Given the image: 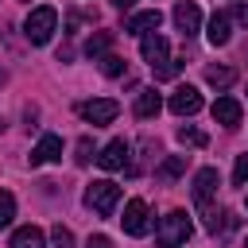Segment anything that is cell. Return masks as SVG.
<instances>
[{
  "label": "cell",
  "instance_id": "15",
  "mask_svg": "<svg viewBox=\"0 0 248 248\" xmlns=\"http://www.w3.org/2000/svg\"><path fill=\"white\" fill-rule=\"evenodd\" d=\"M8 248H46V236H43V229L23 225V229H16V232H12Z\"/></svg>",
  "mask_w": 248,
  "mask_h": 248
},
{
  "label": "cell",
  "instance_id": "1",
  "mask_svg": "<svg viewBox=\"0 0 248 248\" xmlns=\"http://www.w3.org/2000/svg\"><path fill=\"white\" fill-rule=\"evenodd\" d=\"M140 54H143V62L151 66L155 81H167V78H174V74L182 70V62H178V58H170V46H167V39H163L159 31L143 35V43H140Z\"/></svg>",
  "mask_w": 248,
  "mask_h": 248
},
{
  "label": "cell",
  "instance_id": "19",
  "mask_svg": "<svg viewBox=\"0 0 248 248\" xmlns=\"http://www.w3.org/2000/svg\"><path fill=\"white\" fill-rule=\"evenodd\" d=\"M178 143H182V147H205L209 136H205L202 128H194V124H182V128H178Z\"/></svg>",
  "mask_w": 248,
  "mask_h": 248
},
{
  "label": "cell",
  "instance_id": "3",
  "mask_svg": "<svg viewBox=\"0 0 248 248\" xmlns=\"http://www.w3.org/2000/svg\"><path fill=\"white\" fill-rule=\"evenodd\" d=\"M54 27H58V12L54 8H31L27 19H23V35H27L31 46H46Z\"/></svg>",
  "mask_w": 248,
  "mask_h": 248
},
{
  "label": "cell",
  "instance_id": "9",
  "mask_svg": "<svg viewBox=\"0 0 248 248\" xmlns=\"http://www.w3.org/2000/svg\"><path fill=\"white\" fill-rule=\"evenodd\" d=\"M128 151H132L128 140H108L97 155V167L101 170H120V167H128Z\"/></svg>",
  "mask_w": 248,
  "mask_h": 248
},
{
  "label": "cell",
  "instance_id": "24",
  "mask_svg": "<svg viewBox=\"0 0 248 248\" xmlns=\"http://www.w3.org/2000/svg\"><path fill=\"white\" fill-rule=\"evenodd\" d=\"M248 182V151L236 155V167H232V186H244Z\"/></svg>",
  "mask_w": 248,
  "mask_h": 248
},
{
  "label": "cell",
  "instance_id": "7",
  "mask_svg": "<svg viewBox=\"0 0 248 248\" xmlns=\"http://www.w3.org/2000/svg\"><path fill=\"white\" fill-rule=\"evenodd\" d=\"M170 16H174V27L182 31V39H190V35H198V31H202V12H198V4H194V0H178Z\"/></svg>",
  "mask_w": 248,
  "mask_h": 248
},
{
  "label": "cell",
  "instance_id": "26",
  "mask_svg": "<svg viewBox=\"0 0 248 248\" xmlns=\"http://www.w3.org/2000/svg\"><path fill=\"white\" fill-rule=\"evenodd\" d=\"M229 19H236V23H240V27H248V4H236V8H232V16H229Z\"/></svg>",
  "mask_w": 248,
  "mask_h": 248
},
{
  "label": "cell",
  "instance_id": "8",
  "mask_svg": "<svg viewBox=\"0 0 248 248\" xmlns=\"http://www.w3.org/2000/svg\"><path fill=\"white\" fill-rule=\"evenodd\" d=\"M167 108H170L174 116H194V112L202 108V93H198L194 85H178V89L170 93V101H167Z\"/></svg>",
  "mask_w": 248,
  "mask_h": 248
},
{
  "label": "cell",
  "instance_id": "11",
  "mask_svg": "<svg viewBox=\"0 0 248 248\" xmlns=\"http://www.w3.org/2000/svg\"><path fill=\"white\" fill-rule=\"evenodd\" d=\"M159 23H163V12L159 8H147V12H136V16H128V23H124V35H151V31H159Z\"/></svg>",
  "mask_w": 248,
  "mask_h": 248
},
{
  "label": "cell",
  "instance_id": "25",
  "mask_svg": "<svg viewBox=\"0 0 248 248\" xmlns=\"http://www.w3.org/2000/svg\"><path fill=\"white\" fill-rule=\"evenodd\" d=\"M74 159H78L81 167L93 159V140H89V136H81V140H78V155H74Z\"/></svg>",
  "mask_w": 248,
  "mask_h": 248
},
{
  "label": "cell",
  "instance_id": "6",
  "mask_svg": "<svg viewBox=\"0 0 248 248\" xmlns=\"http://www.w3.org/2000/svg\"><path fill=\"white\" fill-rule=\"evenodd\" d=\"M217 186H221V178H217V167H202L198 174H194V205L198 209H213V198H217Z\"/></svg>",
  "mask_w": 248,
  "mask_h": 248
},
{
  "label": "cell",
  "instance_id": "13",
  "mask_svg": "<svg viewBox=\"0 0 248 248\" xmlns=\"http://www.w3.org/2000/svg\"><path fill=\"white\" fill-rule=\"evenodd\" d=\"M229 35H232V19H229V12H213V16H209V27H205L209 46H225Z\"/></svg>",
  "mask_w": 248,
  "mask_h": 248
},
{
  "label": "cell",
  "instance_id": "20",
  "mask_svg": "<svg viewBox=\"0 0 248 248\" xmlns=\"http://www.w3.org/2000/svg\"><path fill=\"white\" fill-rule=\"evenodd\" d=\"M182 170H186V155H170V159H163V163H159V170H155V174H159L163 182H170V178H178Z\"/></svg>",
  "mask_w": 248,
  "mask_h": 248
},
{
  "label": "cell",
  "instance_id": "12",
  "mask_svg": "<svg viewBox=\"0 0 248 248\" xmlns=\"http://www.w3.org/2000/svg\"><path fill=\"white\" fill-rule=\"evenodd\" d=\"M54 159H62V140L54 132H46L31 151V167H43V163H54Z\"/></svg>",
  "mask_w": 248,
  "mask_h": 248
},
{
  "label": "cell",
  "instance_id": "18",
  "mask_svg": "<svg viewBox=\"0 0 248 248\" xmlns=\"http://www.w3.org/2000/svg\"><path fill=\"white\" fill-rule=\"evenodd\" d=\"M205 81L217 85V89H229V85L236 81V70H232V66H205Z\"/></svg>",
  "mask_w": 248,
  "mask_h": 248
},
{
  "label": "cell",
  "instance_id": "28",
  "mask_svg": "<svg viewBox=\"0 0 248 248\" xmlns=\"http://www.w3.org/2000/svg\"><path fill=\"white\" fill-rule=\"evenodd\" d=\"M132 4H136V0H112V8H120V12H128Z\"/></svg>",
  "mask_w": 248,
  "mask_h": 248
},
{
  "label": "cell",
  "instance_id": "23",
  "mask_svg": "<svg viewBox=\"0 0 248 248\" xmlns=\"http://www.w3.org/2000/svg\"><path fill=\"white\" fill-rule=\"evenodd\" d=\"M50 240H54L58 248H74V232H70L66 225H54V229H50Z\"/></svg>",
  "mask_w": 248,
  "mask_h": 248
},
{
  "label": "cell",
  "instance_id": "10",
  "mask_svg": "<svg viewBox=\"0 0 248 248\" xmlns=\"http://www.w3.org/2000/svg\"><path fill=\"white\" fill-rule=\"evenodd\" d=\"M120 225H124L128 236H143V232H147V202H143V198H132V202L124 205Z\"/></svg>",
  "mask_w": 248,
  "mask_h": 248
},
{
  "label": "cell",
  "instance_id": "27",
  "mask_svg": "<svg viewBox=\"0 0 248 248\" xmlns=\"http://www.w3.org/2000/svg\"><path fill=\"white\" fill-rule=\"evenodd\" d=\"M85 248H112V240H108L105 232H97V236H89V240H85Z\"/></svg>",
  "mask_w": 248,
  "mask_h": 248
},
{
  "label": "cell",
  "instance_id": "16",
  "mask_svg": "<svg viewBox=\"0 0 248 248\" xmlns=\"http://www.w3.org/2000/svg\"><path fill=\"white\" fill-rule=\"evenodd\" d=\"M159 108H163L159 93H155V89H140V97H136V116H140V120H151V116H159Z\"/></svg>",
  "mask_w": 248,
  "mask_h": 248
},
{
  "label": "cell",
  "instance_id": "5",
  "mask_svg": "<svg viewBox=\"0 0 248 248\" xmlns=\"http://www.w3.org/2000/svg\"><path fill=\"white\" fill-rule=\"evenodd\" d=\"M116 112H120V105H116L112 97H93V101H81V105H78V116H81L85 124H93V128L112 124Z\"/></svg>",
  "mask_w": 248,
  "mask_h": 248
},
{
  "label": "cell",
  "instance_id": "17",
  "mask_svg": "<svg viewBox=\"0 0 248 248\" xmlns=\"http://www.w3.org/2000/svg\"><path fill=\"white\" fill-rule=\"evenodd\" d=\"M108 46H112V31H93V35L85 39V54H89L93 62H101V58L108 54Z\"/></svg>",
  "mask_w": 248,
  "mask_h": 248
},
{
  "label": "cell",
  "instance_id": "4",
  "mask_svg": "<svg viewBox=\"0 0 248 248\" xmlns=\"http://www.w3.org/2000/svg\"><path fill=\"white\" fill-rule=\"evenodd\" d=\"M85 205L93 213H101V217H112V209L120 205V186L108 182V178H93L85 186Z\"/></svg>",
  "mask_w": 248,
  "mask_h": 248
},
{
  "label": "cell",
  "instance_id": "22",
  "mask_svg": "<svg viewBox=\"0 0 248 248\" xmlns=\"http://www.w3.org/2000/svg\"><path fill=\"white\" fill-rule=\"evenodd\" d=\"M101 74H105V78H120V74H124V58H120V54H105V58H101Z\"/></svg>",
  "mask_w": 248,
  "mask_h": 248
},
{
  "label": "cell",
  "instance_id": "21",
  "mask_svg": "<svg viewBox=\"0 0 248 248\" xmlns=\"http://www.w3.org/2000/svg\"><path fill=\"white\" fill-rule=\"evenodd\" d=\"M12 217H16V198H12L8 190H0V229H8Z\"/></svg>",
  "mask_w": 248,
  "mask_h": 248
},
{
  "label": "cell",
  "instance_id": "14",
  "mask_svg": "<svg viewBox=\"0 0 248 248\" xmlns=\"http://www.w3.org/2000/svg\"><path fill=\"white\" fill-rule=\"evenodd\" d=\"M213 120L225 124V128H236L240 124V101L236 97H217L213 101Z\"/></svg>",
  "mask_w": 248,
  "mask_h": 248
},
{
  "label": "cell",
  "instance_id": "2",
  "mask_svg": "<svg viewBox=\"0 0 248 248\" xmlns=\"http://www.w3.org/2000/svg\"><path fill=\"white\" fill-rule=\"evenodd\" d=\"M190 232H194L190 217H186L182 209H170V213L159 217V225H155V244H159V248H178V244L190 240Z\"/></svg>",
  "mask_w": 248,
  "mask_h": 248
}]
</instances>
